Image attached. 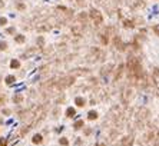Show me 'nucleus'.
<instances>
[{
	"mask_svg": "<svg viewBox=\"0 0 159 146\" xmlns=\"http://www.w3.org/2000/svg\"><path fill=\"white\" fill-rule=\"evenodd\" d=\"M42 142V135H34L33 136V143H40Z\"/></svg>",
	"mask_w": 159,
	"mask_h": 146,
	"instance_id": "1",
	"label": "nucleus"
},
{
	"mask_svg": "<svg viewBox=\"0 0 159 146\" xmlns=\"http://www.w3.org/2000/svg\"><path fill=\"white\" fill-rule=\"evenodd\" d=\"M75 103H76L78 106H83V105H85V99H83V97H76Z\"/></svg>",
	"mask_w": 159,
	"mask_h": 146,
	"instance_id": "2",
	"label": "nucleus"
},
{
	"mask_svg": "<svg viewBox=\"0 0 159 146\" xmlns=\"http://www.w3.org/2000/svg\"><path fill=\"white\" fill-rule=\"evenodd\" d=\"M19 66H20V62H19V60H12V62H10V67H12V69H17Z\"/></svg>",
	"mask_w": 159,
	"mask_h": 146,
	"instance_id": "3",
	"label": "nucleus"
},
{
	"mask_svg": "<svg viewBox=\"0 0 159 146\" xmlns=\"http://www.w3.org/2000/svg\"><path fill=\"white\" fill-rule=\"evenodd\" d=\"M15 80H16L15 76H7V77H6V83H7V85H13Z\"/></svg>",
	"mask_w": 159,
	"mask_h": 146,
	"instance_id": "4",
	"label": "nucleus"
},
{
	"mask_svg": "<svg viewBox=\"0 0 159 146\" xmlns=\"http://www.w3.org/2000/svg\"><path fill=\"white\" fill-rule=\"evenodd\" d=\"M73 115H75V109H73V108H69V109L66 110V116H69V117H72Z\"/></svg>",
	"mask_w": 159,
	"mask_h": 146,
	"instance_id": "5",
	"label": "nucleus"
},
{
	"mask_svg": "<svg viewBox=\"0 0 159 146\" xmlns=\"http://www.w3.org/2000/svg\"><path fill=\"white\" fill-rule=\"evenodd\" d=\"M87 116H89V119H90V120H93V119H96V117H97V113L92 110V112H89V115H87Z\"/></svg>",
	"mask_w": 159,
	"mask_h": 146,
	"instance_id": "6",
	"label": "nucleus"
},
{
	"mask_svg": "<svg viewBox=\"0 0 159 146\" xmlns=\"http://www.w3.org/2000/svg\"><path fill=\"white\" fill-rule=\"evenodd\" d=\"M16 42L17 43H23V42H24V36H22V34L16 36Z\"/></svg>",
	"mask_w": 159,
	"mask_h": 146,
	"instance_id": "7",
	"label": "nucleus"
},
{
	"mask_svg": "<svg viewBox=\"0 0 159 146\" xmlns=\"http://www.w3.org/2000/svg\"><path fill=\"white\" fill-rule=\"evenodd\" d=\"M83 126V120H78L76 123H75V129H80Z\"/></svg>",
	"mask_w": 159,
	"mask_h": 146,
	"instance_id": "8",
	"label": "nucleus"
},
{
	"mask_svg": "<svg viewBox=\"0 0 159 146\" xmlns=\"http://www.w3.org/2000/svg\"><path fill=\"white\" fill-rule=\"evenodd\" d=\"M7 23V19L6 17H0V26H4Z\"/></svg>",
	"mask_w": 159,
	"mask_h": 146,
	"instance_id": "9",
	"label": "nucleus"
},
{
	"mask_svg": "<svg viewBox=\"0 0 159 146\" xmlns=\"http://www.w3.org/2000/svg\"><path fill=\"white\" fill-rule=\"evenodd\" d=\"M67 143H69V140H67L66 138H62V139H60V145L66 146V145H67Z\"/></svg>",
	"mask_w": 159,
	"mask_h": 146,
	"instance_id": "10",
	"label": "nucleus"
},
{
	"mask_svg": "<svg viewBox=\"0 0 159 146\" xmlns=\"http://www.w3.org/2000/svg\"><path fill=\"white\" fill-rule=\"evenodd\" d=\"M6 47H7V43L6 42H0V50H4Z\"/></svg>",
	"mask_w": 159,
	"mask_h": 146,
	"instance_id": "11",
	"label": "nucleus"
},
{
	"mask_svg": "<svg viewBox=\"0 0 159 146\" xmlns=\"http://www.w3.org/2000/svg\"><path fill=\"white\" fill-rule=\"evenodd\" d=\"M155 79H156V82L159 83V72L158 70H155Z\"/></svg>",
	"mask_w": 159,
	"mask_h": 146,
	"instance_id": "12",
	"label": "nucleus"
},
{
	"mask_svg": "<svg viewBox=\"0 0 159 146\" xmlns=\"http://www.w3.org/2000/svg\"><path fill=\"white\" fill-rule=\"evenodd\" d=\"M20 100H22V96H20V95L15 96V102H20Z\"/></svg>",
	"mask_w": 159,
	"mask_h": 146,
	"instance_id": "13",
	"label": "nucleus"
},
{
	"mask_svg": "<svg viewBox=\"0 0 159 146\" xmlns=\"http://www.w3.org/2000/svg\"><path fill=\"white\" fill-rule=\"evenodd\" d=\"M15 32V29H13V27H10V29H7V33H13Z\"/></svg>",
	"mask_w": 159,
	"mask_h": 146,
	"instance_id": "14",
	"label": "nucleus"
},
{
	"mask_svg": "<svg viewBox=\"0 0 159 146\" xmlns=\"http://www.w3.org/2000/svg\"><path fill=\"white\" fill-rule=\"evenodd\" d=\"M3 6H4V3H3V0H0V9H1Z\"/></svg>",
	"mask_w": 159,
	"mask_h": 146,
	"instance_id": "15",
	"label": "nucleus"
}]
</instances>
